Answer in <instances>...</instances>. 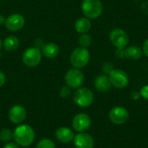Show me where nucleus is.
Listing matches in <instances>:
<instances>
[{
    "instance_id": "0eeeda50",
    "label": "nucleus",
    "mask_w": 148,
    "mask_h": 148,
    "mask_svg": "<svg viewBox=\"0 0 148 148\" xmlns=\"http://www.w3.org/2000/svg\"><path fill=\"white\" fill-rule=\"evenodd\" d=\"M108 78L111 85L116 88H125L129 83V77L122 69H114L108 74Z\"/></svg>"
},
{
    "instance_id": "a211bd4d",
    "label": "nucleus",
    "mask_w": 148,
    "mask_h": 148,
    "mask_svg": "<svg viewBox=\"0 0 148 148\" xmlns=\"http://www.w3.org/2000/svg\"><path fill=\"white\" fill-rule=\"evenodd\" d=\"M92 27V23L90 20L87 17H81L76 20L75 23V29L78 33L83 34L88 33Z\"/></svg>"
},
{
    "instance_id": "f8f14e48",
    "label": "nucleus",
    "mask_w": 148,
    "mask_h": 148,
    "mask_svg": "<svg viewBox=\"0 0 148 148\" xmlns=\"http://www.w3.org/2000/svg\"><path fill=\"white\" fill-rule=\"evenodd\" d=\"M24 17L20 14H11L5 20V27L10 31H18L24 26Z\"/></svg>"
},
{
    "instance_id": "393cba45",
    "label": "nucleus",
    "mask_w": 148,
    "mask_h": 148,
    "mask_svg": "<svg viewBox=\"0 0 148 148\" xmlns=\"http://www.w3.org/2000/svg\"><path fill=\"white\" fill-rule=\"evenodd\" d=\"M102 69H103V71H104L106 74H109V73L114 69L113 65H112L111 63H109V62H106V63H104V64H103V66H102Z\"/></svg>"
},
{
    "instance_id": "2eb2a0df",
    "label": "nucleus",
    "mask_w": 148,
    "mask_h": 148,
    "mask_svg": "<svg viewBox=\"0 0 148 148\" xmlns=\"http://www.w3.org/2000/svg\"><path fill=\"white\" fill-rule=\"evenodd\" d=\"M94 85H95V88H96V90H98L99 92H101V93L108 92V90H110L111 86H112L108 76H107L105 75H100L96 76L95 79V82H94Z\"/></svg>"
},
{
    "instance_id": "5701e85b",
    "label": "nucleus",
    "mask_w": 148,
    "mask_h": 148,
    "mask_svg": "<svg viewBox=\"0 0 148 148\" xmlns=\"http://www.w3.org/2000/svg\"><path fill=\"white\" fill-rule=\"evenodd\" d=\"M71 95V88L68 86L62 87L60 90V96L62 98H68Z\"/></svg>"
},
{
    "instance_id": "39448f33",
    "label": "nucleus",
    "mask_w": 148,
    "mask_h": 148,
    "mask_svg": "<svg viewBox=\"0 0 148 148\" xmlns=\"http://www.w3.org/2000/svg\"><path fill=\"white\" fill-rule=\"evenodd\" d=\"M42 53L37 47H31L27 49L22 56L23 62L29 68H33L37 66L42 61Z\"/></svg>"
},
{
    "instance_id": "a878e982",
    "label": "nucleus",
    "mask_w": 148,
    "mask_h": 148,
    "mask_svg": "<svg viewBox=\"0 0 148 148\" xmlns=\"http://www.w3.org/2000/svg\"><path fill=\"white\" fill-rule=\"evenodd\" d=\"M115 55L118 58H125V52L124 49H117L115 51Z\"/></svg>"
},
{
    "instance_id": "7c9ffc66",
    "label": "nucleus",
    "mask_w": 148,
    "mask_h": 148,
    "mask_svg": "<svg viewBox=\"0 0 148 148\" xmlns=\"http://www.w3.org/2000/svg\"><path fill=\"white\" fill-rule=\"evenodd\" d=\"M5 20H6V18L4 17V16L0 15V25L1 24H3L5 23Z\"/></svg>"
},
{
    "instance_id": "9b49d317",
    "label": "nucleus",
    "mask_w": 148,
    "mask_h": 148,
    "mask_svg": "<svg viewBox=\"0 0 148 148\" xmlns=\"http://www.w3.org/2000/svg\"><path fill=\"white\" fill-rule=\"evenodd\" d=\"M9 120L13 124H22L26 117H27V111L24 107L22 105H14L12 106L8 113Z\"/></svg>"
},
{
    "instance_id": "423d86ee",
    "label": "nucleus",
    "mask_w": 148,
    "mask_h": 148,
    "mask_svg": "<svg viewBox=\"0 0 148 148\" xmlns=\"http://www.w3.org/2000/svg\"><path fill=\"white\" fill-rule=\"evenodd\" d=\"M111 43L117 49H124L129 43V36L127 33L121 29H114L109 33Z\"/></svg>"
},
{
    "instance_id": "dca6fc26",
    "label": "nucleus",
    "mask_w": 148,
    "mask_h": 148,
    "mask_svg": "<svg viewBox=\"0 0 148 148\" xmlns=\"http://www.w3.org/2000/svg\"><path fill=\"white\" fill-rule=\"evenodd\" d=\"M60 52V49L57 44L54 42H48L42 46V55L47 58H55L58 56Z\"/></svg>"
},
{
    "instance_id": "1a4fd4ad",
    "label": "nucleus",
    "mask_w": 148,
    "mask_h": 148,
    "mask_svg": "<svg viewBox=\"0 0 148 148\" xmlns=\"http://www.w3.org/2000/svg\"><path fill=\"white\" fill-rule=\"evenodd\" d=\"M108 118L112 123L115 125H122L128 121L129 112L122 106H116L110 110Z\"/></svg>"
},
{
    "instance_id": "f257e3e1",
    "label": "nucleus",
    "mask_w": 148,
    "mask_h": 148,
    "mask_svg": "<svg viewBox=\"0 0 148 148\" xmlns=\"http://www.w3.org/2000/svg\"><path fill=\"white\" fill-rule=\"evenodd\" d=\"M13 139L18 146L29 147L35 140V131L29 125L20 124L13 132Z\"/></svg>"
},
{
    "instance_id": "6ab92c4d",
    "label": "nucleus",
    "mask_w": 148,
    "mask_h": 148,
    "mask_svg": "<svg viewBox=\"0 0 148 148\" xmlns=\"http://www.w3.org/2000/svg\"><path fill=\"white\" fill-rule=\"evenodd\" d=\"M19 44H20L19 39L15 36H9L8 37H6L4 39V41L3 42L4 49H6L8 51L16 50L19 47Z\"/></svg>"
},
{
    "instance_id": "2f4dec72",
    "label": "nucleus",
    "mask_w": 148,
    "mask_h": 148,
    "mask_svg": "<svg viewBox=\"0 0 148 148\" xmlns=\"http://www.w3.org/2000/svg\"><path fill=\"white\" fill-rule=\"evenodd\" d=\"M2 40H1V38H0V49H1V47H2Z\"/></svg>"
},
{
    "instance_id": "bb28decb",
    "label": "nucleus",
    "mask_w": 148,
    "mask_h": 148,
    "mask_svg": "<svg viewBox=\"0 0 148 148\" xmlns=\"http://www.w3.org/2000/svg\"><path fill=\"white\" fill-rule=\"evenodd\" d=\"M140 97H141V96H140V92H138V91H134V92L131 93V98H132L134 101H138Z\"/></svg>"
},
{
    "instance_id": "aec40b11",
    "label": "nucleus",
    "mask_w": 148,
    "mask_h": 148,
    "mask_svg": "<svg viewBox=\"0 0 148 148\" xmlns=\"http://www.w3.org/2000/svg\"><path fill=\"white\" fill-rule=\"evenodd\" d=\"M78 42H79V44L81 45V47L88 48L92 43V37L88 33H83L80 36Z\"/></svg>"
},
{
    "instance_id": "cd10ccee",
    "label": "nucleus",
    "mask_w": 148,
    "mask_h": 148,
    "mask_svg": "<svg viewBox=\"0 0 148 148\" xmlns=\"http://www.w3.org/2000/svg\"><path fill=\"white\" fill-rule=\"evenodd\" d=\"M142 51H143L144 55L148 57V39H147V40L145 41V42H144V44H143Z\"/></svg>"
},
{
    "instance_id": "4468645a",
    "label": "nucleus",
    "mask_w": 148,
    "mask_h": 148,
    "mask_svg": "<svg viewBox=\"0 0 148 148\" xmlns=\"http://www.w3.org/2000/svg\"><path fill=\"white\" fill-rule=\"evenodd\" d=\"M55 135L56 140L62 143H69L75 138L74 132L67 127H61L57 128Z\"/></svg>"
},
{
    "instance_id": "412c9836",
    "label": "nucleus",
    "mask_w": 148,
    "mask_h": 148,
    "mask_svg": "<svg viewBox=\"0 0 148 148\" xmlns=\"http://www.w3.org/2000/svg\"><path fill=\"white\" fill-rule=\"evenodd\" d=\"M13 139V132L9 128H3L0 131V140L9 142Z\"/></svg>"
},
{
    "instance_id": "4be33fe9",
    "label": "nucleus",
    "mask_w": 148,
    "mask_h": 148,
    "mask_svg": "<svg viewBox=\"0 0 148 148\" xmlns=\"http://www.w3.org/2000/svg\"><path fill=\"white\" fill-rule=\"evenodd\" d=\"M36 148H56V145L49 139H42L37 143Z\"/></svg>"
},
{
    "instance_id": "c85d7f7f",
    "label": "nucleus",
    "mask_w": 148,
    "mask_h": 148,
    "mask_svg": "<svg viewBox=\"0 0 148 148\" xmlns=\"http://www.w3.org/2000/svg\"><path fill=\"white\" fill-rule=\"evenodd\" d=\"M3 148H19V147H18V145L16 143L8 142L7 144H5V146Z\"/></svg>"
},
{
    "instance_id": "20e7f679",
    "label": "nucleus",
    "mask_w": 148,
    "mask_h": 148,
    "mask_svg": "<svg viewBox=\"0 0 148 148\" xmlns=\"http://www.w3.org/2000/svg\"><path fill=\"white\" fill-rule=\"evenodd\" d=\"M75 103L81 108H88L94 102L95 95L88 88H79L75 90L73 95Z\"/></svg>"
},
{
    "instance_id": "7ed1b4c3",
    "label": "nucleus",
    "mask_w": 148,
    "mask_h": 148,
    "mask_svg": "<svg viewBox=\"0 0 148 148\" xmlns=\"http://www.w3.org/2000/svg\"><path fill=\"white\" fill-rule=\"evenodd\" d=\"M90 59V53L87 48L78 47L73 50L70 56V63L75 69L85 67Z\"/></svg>"
},
{
    "instance_id": "473e14b6",
    "label": "nucleus",
    "mask_w": 148,
    "mask_h": 148,
    "mask_svg": "<svg viewBox=\"0 0 148 148\" xmlns=\"http://www.w3.org/2000/svg\"><path fill=\"white\" fill-rule=\"evenodd\" d=\"M0 1H1V0H0Z\"/></svg>"
},
{
    "instance_id": "c756f323",
    "label": "nucleus",
    "mask_w": 148,
    "mask_h": 148,
    "mask_svg": "<svg viewBox=\"0 0 148 148\" xmlns=\"http://www.w3.org/2000/svg\"><path fill=\"white\" fill-rule=\"evenodd\" d=\"M4 82H5V75L2 71H0V88L4 84Z\"/></svg>"
},
{
    "instance_id": "ddd939ff",
    "label": "nucleus",
    "mask_w": 148,
    "mask_h": 148,
    "mask_svg": "<svg viewBox=\"0 0 148 148\" xmlns=\"http://www.w3.org/2000/svg\"><path fill=\"white\" fill-rule=\"evenodd\" d=\"M73 140L76 148H94L95 147L94 138L85 132L75 135Z\"/></svg>"
},
{
    "instance_id": "9d476101",
    "label": "nucleus",
    "mask_w": 148,
    "mask_h": 148,
    "mask_svg": "<svg viewBox=\"0 0 148 148\" xmlns=\"http://www.w3.org/2000/svg\"><path fill=\"white\" fill-rule=\"evenodd\" d=\"M91 124L92 121L90 116L85 113L76 114L72 121V127L78 133H83L88 131L90 128Z\"/></svg>"
},
{
    "instance_id": "6e6552de",
    "label": "nucleus",
    "mask_w": 148,
    "mask_h": 148,
    "mask_svg": "<svg viewBox=\"0 0 148 148\" xmlns=\"http://www.w3.org/2000/svg\"><path fill=\"white\" fill-rule=\"evenodd\" d=\"M65 82L70 88L77 89L81 88L84 82V75L79 69H71L66 73Z\"/></svg>"
},
{
    "instance_id": "f03ea898",
    "label": "nucleus",
    "mask_w": 148,
    "mask_h": 148,
    "mask_svg": "<svg viewBox=\"0 0 148 148\" xmlns=\"http://www.w3.org/2000/svg\"><path fill=\"white\" fill-rule=\"evenodd\" d=\"M103 10V5L101 0H82V11L88 19L99 17Z\"/></svg>"
},
{
    "instance_id": "f3484780",
    "label": "nucleus",
    "mask_w": 148,
    "mask_h": 148,
    "mask_svg": "<svg viewBox=\"0 0 148 148\" xmlns=\"http://www.w3.org/2000/svg\"><path fill=\"white\" fill-rule=\"evenodd\" d=\"M125 57L131 61H138L142 56V49L139 46H129L124 49Z\"/></svg>"
},
{
    "instance_id": "b1692460",
    "label": "nucleus",
    "mask_w": 148,
    "mask_h": 148,
    "mask_svg": "<svg viewBox=\"0 0 148 148\" xmlns=\"http://www.w3.org/2000/svg\"><path fill=\"white\" fill-rule=\"evenodd\" d=\"M140 94L141 97H143L146 100H148V85H145L140 88Z\"/></svg>"
}]
</instances>
